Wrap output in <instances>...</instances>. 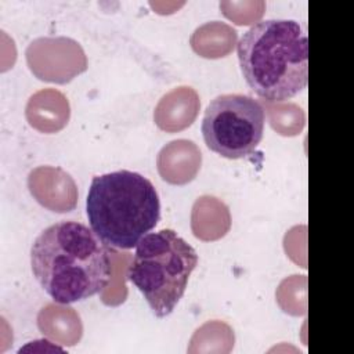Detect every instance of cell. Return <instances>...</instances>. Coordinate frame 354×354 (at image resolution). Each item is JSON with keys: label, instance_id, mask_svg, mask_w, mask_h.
<instances>
[{"label": "cell", "instance_id": "obj_1", "mask_svg": "<svg viewBox=\"0 0 354 354\" xmlns=\"http://www.w3.org/2000/svg\"><path fill=\"white\" fill-rule=\"evenodd\" d=\"M33 277L59 304L86 300L111 279L105 243L87 225L58 221L39 234L30 248Z\"/></svg>", "mask_w": 354, "mask_h": 354}, {"label": "cell", "instance_id": "obj_2", "mask_svg": "<svg viewBox=\"0 0 354 354\" xmlns=\"http://www.w3.org/2000/svg\"><path fill=\"white\" fill-rule=\"evenodd\" d=\"M236 50L242 75L260 98L282 102L306 88L308 41L297 21H260L242 35Z\"/></svg>", "mask_w": 354, "mask_h": 354}, {"label": "cell", "instance_id": "obj_3", "mask_svg": "<svg viewBox=\"0 0 354 354\" xmlns=\"http://www.w3.org/2000/svg\"><path fill=\"white\" fill-rule=\"evenodd\" d=\"M86 213L91 230L116 249H133L160 218L153 184L140 173L118 170L91 180Z\"/></svg>", "mask_w": 354, "mask_h": 354}, {"label": "cell", "instance_id": "obj_4", "mask_svg": "<svg viewBox=\"0 0 354 354\" xmlns=\"http://www.w3.org/2000/svg\"><path fill=\"white\" fill-rule=\"evenodd\" d=\"M196 266L195 249L176 231L165 228L147 234L137 243L127 279L142 293L152 313L163 318L183 297Z\"/></svg>", "mask_w": 354, "mask_h": 354}, {"label": "cell", "instance_id": "obj_5", "mask_svg": "<svg viewBox=\"0 0 354 354\" xmlns=\"http://www.w3.org/2000/svg\"><path fill=\"white\" fill-rule=\"evenodd\" d=\"M264 122V108L253 97L221 94L205 111L202 134L210 151L227 159H241L260 144Z\"/></svg>", "mask_w": 354, "mask_h": 354}]
</instances>
